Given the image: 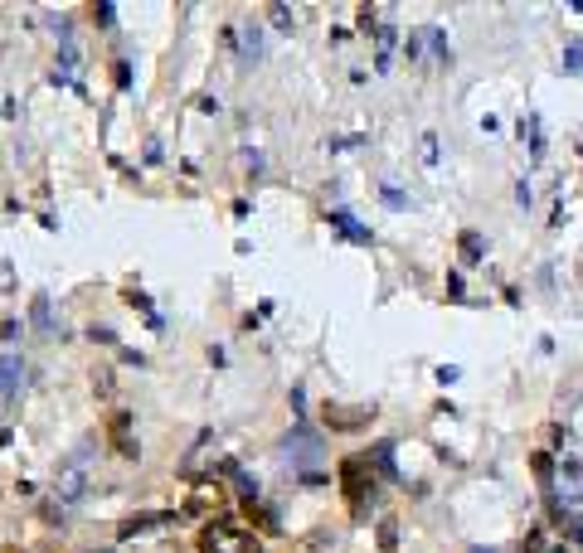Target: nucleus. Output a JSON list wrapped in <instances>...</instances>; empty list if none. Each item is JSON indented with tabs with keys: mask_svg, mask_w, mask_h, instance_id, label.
Here are the masks:
<instances>
[{
	"mask_svg": "<svg viewBox=\"0 0 583 553\" xmlns=\"http://www.w3.org/2000/svg\"><path fill=\"white\" fill-rule=\"evenodd\" d=\"M107 442H112V452H117V456H127V461L137 456V442H132V417H127L122 408H112V413H107Z\"/></svg>",
	"mask_w": 583,
	"mask_h": 553,
	"instance_id": "5",
	"label": "nucleus"
},
{
	"mask_svg": "<svg viewBox=\"0 0 583 553\" xmlns=\"http://www.w3.org/2000/svg\"><path fill=\"white\" fill-rule=\"evenodd\" d=\"M0 553H25V549H20V544H0Z\"/></svg>",
	"mask_w": 583,
	"mask_h": 553,
	"instance_id": "12",
	"label": "nucleus"
},
{
	"mask_svg": "<svg viewBox=\"0 0 583 553\" xmlns=\"http://www.w3.org/2000/svg\"><path fill=\"white\" fill-rule=\"evenodd\" d=\"M462 262H481V238L477 233H462Z\"/></svg>",
	"mask_w": 583,
	"mask_h": 553,
	"instance_id": "7",
	"label": "nucleus"
},
{
	"mask_svg": "<svg viewBox=\"0 0 583 553\" xmlns=\"http://www.w3.org/2000/svg\"><path fill=\"white\" fill-rule=\"evenodd\" d=\"M394 529H399L394 520H384V524H379V549H394V544H399V534H394Z\"/></svg>",
	"mask_w": 583,
	"mask_h": 553,
	"instance_id": "9",
	"label": "nucleus"
},
{
	"mask_svg": "<svg viewBox=\"0 0 583 553\" xmlns=\"http://www.w3.org/2000/svg\"><path fill=\"white\" fill-rule=\"evenodd\" d=\"M199 553H258V539L234 520H209L195 539Z\"/></svg>",
	"mask_w": 583,
	"mask_h": 553,
	"instance_id": "1",
	"label": "nucleus"
},
{
	"mask_svg": "<svg viewBox=\"0 0 583 553\" xmlns=\"http://www.w3.org/2000/svg\"><path fill=\"white\" fill-rule=\"evenodd\" d=\"M224 510H229V490L219 486V480H195L185 496V514L190 520H224Z\"/></svg>",
	"mask_w": 583,
	"mask_h": 553,
	"instance_id": "3",
	"label": "nucleus"
},
{
	"mask_svg": "<svg viewBox=\"0 0 583 553\" xmlns=\"http://www.w3.org/2000/svg\"><path fill=\"white\" fill-rule=\"evenodd\" d=\"M370 417H375L370 403H326L321 408V423L331 432H360V427H370Z\"/></svg>",
	"mask_w": 583,
	"mask_h": 553,
	"instance_id": "4",
	"label": "nucleus"
},
{
	"mask_svg": "<svg viewBox=\"0 0 583 553\" xmlns=\"http://www.w3.org/2000/svg\"><path fill=\"white\" fill-rule=\"evenodd\" d=\"M340 496H345V505H350V514H365V505L375 500L370 456H345L340 461Z\"/></svg>",
	"mask_w": 583,
	"mask_h": 553,
	"instance_id": "2",
	"label": "nucleus"
},
{
	"mask_svg": "<svg viewBox=\"0 0 583 553\" xmlns=\"http://www.w3.org/2000/svg\"><path fill=\"white\" fill-rule=\"evenodd\" d=\"M161 524H171V514H132V520H122V529H117V534H122V539H137V534H151V529H161Z\"/></svg>",
	"mask_w": 583,
	"mask_h": 553,
	"instance_id": "6",
	"label": "nucleus"
},
{
	"mask_svg": "<svg viewBox=\"0 0 583 553\" xmlns=\"http://www.w3.org/2000/svg\"><path fill=\"white\" fill-rule=\"evenodd\" d=\"M564 68H569V74H579V68H583V49H579V44L569 49V64H564Z\"/></svg>",
	"mask_w": 583,
	"mask_h": 553,
	"instance_id": "11",
	"label": "nucleus"
},
{
	"mask_svg": "<svg viewBox=\"0 0 583 553\" xmlns=\"http://www.w3.org/2000/svg\"><path fill=\"white\" fill-rule=\"evenodd\" d=\"M534 476H540V480H550V476H554V461H550V452H534Z\"/></svg>",
	"mask_w": 583,
	"mask_h": 553,
	"instance_id": "8",
	"label": "nucleus"
},
{
	"mask_svg": "<svg viewBox=\"0 0 583 553\" xmlns=\"http://www.w3.org/2000/svg\"><path fill=\"white\" fill-rule=\"evenodd\" d=\"M520 553H544V534H540V529H534L530 539H520Z\"/></svg>",
	"mask_w": 583,
	"mask_h": 553,
	"instance_id": "10",
	"label": "nucleus"
},
{
	"mask_svg": "<svg viewBox=\"0 0 583 553\" xmlns=\"http://www.w3.org/2000/svg\"><path fill=\"white\" fill-rule=\"evenodd\" d=\"M477 553H486V549H477Z\"/></svg>",
	"mask_w": 583,
	"mask_h": 553,
	"instance_id": "13",
	"label": "nucleus"
}]
</instances>
